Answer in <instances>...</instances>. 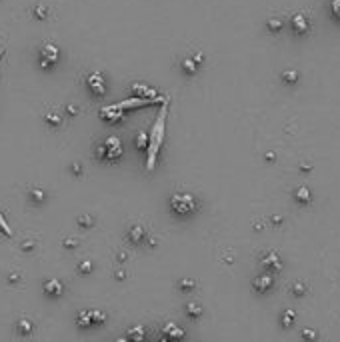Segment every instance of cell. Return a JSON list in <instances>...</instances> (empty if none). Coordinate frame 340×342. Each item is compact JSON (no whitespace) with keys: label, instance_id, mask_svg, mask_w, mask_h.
I'll list each match as a JSON object with an SVG mask.
<instances>
[{"label":"cell","instance_id":"cell-5","mask_svg":"<svg viewBox=\"0 0 340 342\" xmlns=\"http://www.w3.org/2000/svg\"><path fill=\"white\" fill-rule=\"evenodd\" d=\"M58 60V48L54 44H44L40 50V64L44 68H50L52 64Z\"/></svg>","mask_w":340,"mask_h":342},{"label":"cell","instance_id":"cell-23","mask_svg":"<svg viewBox=\"0 0 340 342\" xmlns=\"http://www.w3.org/2000/svg\"><path fill=\"white\" fill-rule=\"evenodd\" d=\"M268 28H270V30H280V28H282V22H280L278 18H272L270 22H268Z\"/></svg>","mask_w":340,"mask_h":342},{"label":"cell","instance_id":"cell-18","mask_svg":"<svg viewBox=\"0 0 340 342\" xmlns=\"http://www.w3.org/2000/svg\"><path fill=\"white\" fill-rule=\"evenodd\" d=\"M282 80L288 82V84H292V82L298 80V74H296L294 70H286V72H282Z\"/></svg>","mask_w":340,"mask_h":342},{"label":"cell","instance_id":"cell-24","mask_svg":"<svg viewBox=\"0 0 340 342\" xmlns=\"http://www.w3.org/2000/svg\"><path fill=\"white\" fill-rule=\"evenodd\" d=\"M136 144H138V148H146V144H148V136L142 132V134L136 138Z\"/></svg>","mask_w":340,"mask_h":342},{"label":"cell","instance_id":"cell-12","mask_svg":"<svg viewBox=\"0 0 340 342\" xmlns=\"http://www.w3.org/2000/svg\"><path fill=\"white\" fill-rule=\"evenodd\" d=\"M294 196H296V200H298V202H302V204H308V202L312 200V194H310V190H308L306 186H300V188H296Z\"/></svg>","mask_w":340,"mask_h":342},{"label":"cell","instance_id":"cell-28","mask_svg":"<svg viewBox=\"0 0 340 342\" xmlns=\"http://www.w3.org/2000/svg\"><path fill=\"white\" fill-rule=\"evenodd\" d=\"M80 270H84V272H88V270H90V264H88V260L84 262V264H80Z\"/></svg>","mask_w":340,"mask_h":342},{"label":"cell","instance_id":"cell-17","mask_svg":"<svg viewBox=\"0 0 340 342\" xmlns=\"http://www.w3.org/2000/svg\"><path fill=\"white\" fill-rule=\"evenodd\" d=\"M330 12L336 20H340V0H330Z\"/></svg>","mask_w":340,"mask_h":342},{"label":"cell","instance_id":"cell-30","mask_svg":"<svg viewBox=\"0 0 340 342\" xmlns=\"http://www.w3.org/2000/svg\"><path fill=\"white\" fill-rule=\"evenodd\" d=\"M38 16H46V10L44 8H38Z\"/></svg>","mask_w":340,"mask_h":342},{"label":"cell","instance_id":"cell-13","mask_svg":"<svg viewBox=\"0 0 340 342\" xmlns=\"http://www.w3.org/2000/svg\"><path fill=\"white\" fill-rule=\"evenodd\" d=\"M44 290H46V294L58 296L62 292V284L58 280H48V282H44Z\"/></svg>","mask_w":340,"mask_h":342},{"label":"cell","instance_id":"cell-11","mask_svg":"<svg viewBox=\"0 0 340 342\" xmlns=\"http://www.w3.org/2000/svg\"><path fill=\"white\" fill-rule=\"evenodd\" d=\"M270 286H272V276L270 274H262L254 280V288H256L258 292H266Z\"/></svg>","mask_w":340,"mask_h":342},{"label":"cell","instance_id":"cell-20","mask_svg":"<svg viewBox=\"0 0 340 342\" xmlns=\"http://www.w3.org/2000/svg\"><path fill=\"white\" fill-rule=\"evenodd\" d=\"M182 68H184L188 74H194V72H196V64H194V60H184V62H182Z\"/></svg>","mask_w":340,"mask_h":342},{"label":"cell","instance_id":"cell-2","mask_svg":"<svg viewBox=\"0 0 340 342\" xmlns=\"http://www.w3.org/2000/svg\"><path fill=\"white\" fill-rule=\"evenodd\" d=\"M120 154H122V142H120V138H116V136L106 138V140L98 146V152H96V156H98L100 160H106V162L116 160Z\"/></svg>","mask_w":340,"mask_h":342},{"label":"cell","instance_id":"cell-1","mask_svg":"<svg viewBox=\"0 0 340 342\" xmlns=\"http://www.w3.org/2000/svg\"><path fill=\"white\" fill-rule=\"evenodd\" d=\"M166 118H168V98L162 100V108L150 128V134H148V144H146V170L150 172L154 170V164H156V158H158V152L162 148V142H164V130H166Z\"/></svg>","mask_w":340,"mask_h":342},{"label":"cell","instance_id":"cell-29","mask_svg":"<svg viewBox=\"0 0 340 342\" xmlns=\"http://www.w3.org/2000/svg\"><path fill=\"white\" fill-rule=\"evenodd\" d=\"M294 292H304V286L302 284H294Z\"/></svg>","mask_w":340,"mask_h":342},{"label":"cell","instance_id":"cell-8","mask_svg":"<svg viewBox=\"0 0 340 342\" xmlns=\"http://www.w3.org/2000/svg\"><path fill=\"white\" fill-rule=\"evenodd\" d=\"M262 266L268 268V270H280L282 264H280L278 254H276V252H266V254L262 256Z\"/></svg>","mask_w":340,"mask_h":342},{"label":"cell","instance_id":"cell-31","mask_svg":"<svg viewBox=\"0 0 340 342\" xmlns=\"http://www.w3.org/2000/svg\"><path fill=\"white\" fill-rule=\"evenodd\" d=\"M304 336H306V338H314L316 334H314V332H304Z\"/></svg>","mask_w":340,"mask_h":342},{"label":"cell","instance_id":"cell-9","mask_svg":"<svg viewBox=\"0 0 340 342\" xmlns=\"http://www.w3.org/2000/svg\"><path fill=\"white\" fill-rule=\"evenodd\" d=\"M100 114H102V118H106V120L116 122V120H120V118L124 116V110H120V108H116L114 104H110V106H104Z\"/></svg>","mask_w":340,"mask_h":342},{"label":"cell","instance_id":"cell-3","mask_svg":"<svg viewBox=\"0 0 340 342\" xmlns=\"http://www.w3.org/2000/svg\"><path fill=\"white\" fill-rule=\"evenodd\" d=\"M170 206H172L174 212L178 214H190L196 208V200L190 194H174L172 200H170Z\"/></svg>","mask_w":340,"mask_h":342},{"label":"cell","instance_id":"cell-26","mask_svg":"<svg viewBox=\"0 0 340 342\" xmlns=\"http://www.w3.org/2000/svg\"><path fill=\"white\" fill-rule=\"evenodd\" d=\"M36 196V200H42V198H44V192H42V190H32V198Z\"/></svg>","mask_w":340,"mask_h":342},{"label":"cell","instance_id":"cell-32","mask_svg":"<svg viewBox=\"0 0 340 342\" xmlns=\"http://www.w3.org/2000/svg\"><path fill=\"white\" fill-rule=\"evenodd\" d=\"M0 56H2V50H0Z\"/></svg>","mask_w":340,"mask_h":342},{"label":"cell","instance_id":"cell-10","mask_svg":"<svg viewBox=\"0 0 340 342\" xmlns=\"http://www.w3.org/2000/svg\"><path fill=\"white\" fill-rule=\"evenodd\" d=\"M132 90L136 96H142V98H158L156 90H152L150 86H144V84H132Z\"/></svg>","mask_w":340,"mask_h":342},{"label":"cell","instance_id":"cell-25","mask_svg":"<svg viewBox=\"0 0 340 342\" xmlns=\"http://www.w3.org/2000/svg\"><path fill=\"white\" fill-rule=\"evenodd\" d=\"M46 120H48V122H52V124H60V122H62V118H60L58 114H48V116H46Z\"/></svg>","mask_w":340,"mask_h":342},{"label":"cell","instance_id":"cell-14","mask_svg":"<svg viewBox=\"0 0 340 342\" xmlns=\"http://www.w3.org/2000/svg\"><path fill=\"white\" fill-rule=\"evenodd\" d=\"M164 336H166V338H182L184 332H182L178 326H174V324H166V328H164Z\"/></svg>","mask_w":340,"mask_h":342},{"label":"cell","instance_id":"cell-16","mask_svg":"<svg viewBox=\"0 0 340 342\" xmlns=\"http://www.w3.org/2000/svg\"><path fill=\"white\" fill-rule=\"evenodd\" d=\"M32 322H30V320H20V322H18V330L20 332H24V334H28V332H32Z\"/></svg>","mask_w":340,"mask_h":342},{"label":"cell","instance_id":"cell-6","mask_svg":"<svg viewBox=\"0 0 340 342\" xmlns=\"http://www.w3.org/2000/svg\"><path fill=\"white\" fill-rule=\"evenodd\" d=\"M290 28L294 34H306L310 30V20L304 14H294L290 18Z\"/></svg>","mask_w":340,"mask_h":342},{"label":"cell","instance_id":"cell-21","mask_svg":"<svg viewBox=\"0 0 340 342\" xmlns=\"http://www.w3.org/2000/svg\"><path fill=\"white\" fill-rule=\"evenodd\" d=\"M186 310H188V316H198L202 310H200V306L198 304H192V302H190L188 306H186Z\"/></svg>","mask_w":340,"mask_h":342},{"label":"cell","instance_id":"cell-15","mask_svg":"<svg viewBox=\"0 0 340 342\" xmlns=\"http://www.w3.org/2000/svg\"><path fill=\"white\" fill-rule=\"evenodd\" d=\"M144 228H140V226H134V228H130V240L132 242H142V238H144Z\"/></svg>","mask_w":340,"mask_h":342},{"label":"cell","instance_id":"cell-4","mask_svg":"<svg viewBox=\"0 0 340 342\" xmlns=\"http://www.w3.org/2000/svg\"><path fill=\"white\" fill-rule=\"evenodd\" d=\"M104 314L102 312H96V310H84L78 314V324L80 326H92V324H100L104 322Z\"/></svg>","mask_w":340,"mask_h":342},{"label":"cell","instance_id":"cell-7","mask_svg":"<svg viewBox=\"0 0 340 342\" xmlns=\"http://www.w3.org/2000/svg\"><path fill=\"white\" fill-rule=\"evenodd\" d=\"M88 86H90V90L94 92V94H98V96H102L104 92H106V86H104V76L100 74V72H92L90 76H88Z\"/></svg>","mask_w":340,"mask_h":342},{"label":"cell","instance_id":"cell-19","mask_svg":"<svg viewBox=\"0 0 340 342\" xmlns=\"http://www.w3.org/2000/svg\"><path fill=\"white\" fill-rule=\"evenodd\" d=\"M0 230H2L6 236H12V230H10V226H8V222H6V218L2 216V212H0Z\"/></svg>","mask_w":340,"mask_h":342},{"label":"cell","instance_id":"cell-27","mask_svg":"<svg viewBox=\"0 0 340 342\" xmlns=\"http://www.w3.org/2000/svg\"><path fill=\"white\" fill-rule=\"evenodd\" d=\"M142 336H144V332H142V330H140V328H136V330H134V332H130V338H138V340H140V338H142Z\"/></svg>","mask_w":340,"mask_h":342},{"label":"cell","instance_id":"cell-22","mask_svg":"<svg viewBox=\"0 0 340 342\" xmlns=\"http://www.w3.org/2000/svg\"><path fill=\"white\" fill-rule=\"evenodd\" d=\"M294 318H296V314H294L292 310H286V312H284V316H282V322L288 326V324H292V322H294Z\"/></svg>","mask_w":340,"mask_h":342}]
</instances>
